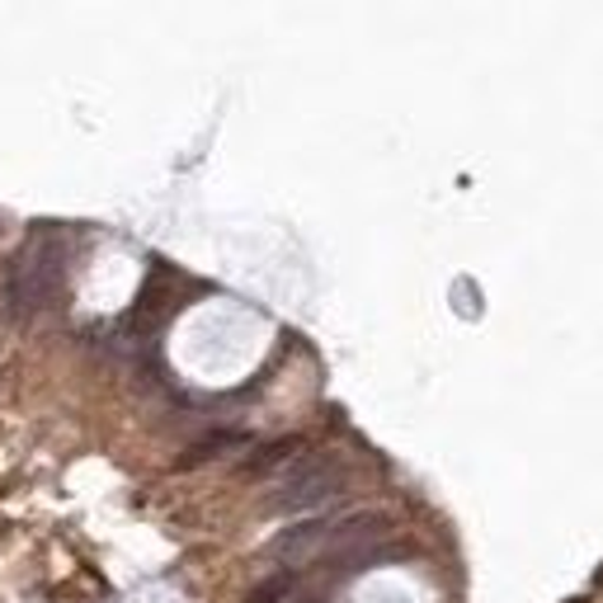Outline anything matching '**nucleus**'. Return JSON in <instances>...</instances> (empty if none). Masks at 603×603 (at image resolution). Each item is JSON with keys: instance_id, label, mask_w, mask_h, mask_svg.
<instances>
[{"instance_id": "1", "label": "nucleus", "mask_w": 603, "mask_h": 603, "mask_svg": "<svg viewBox=\"0 0 603 603\" xmlns=\"http://www.w3.org/2000/svg\"><path fill=\"white\" fill-rule=\"evenodd\" d=\"M66 278V245L57 232H33L24 251L10 260L6 269V311L14 321H24L33 311H47L62 293Z\"/></svg>"}, {"instance_id": "2", "label": "nucleus", "mask_w": 603, "mask_h": 603, "mask_svg": "<svg viewBox=\"0 0 603 603\" xmlns=\"http://www.w3.org/2000/svg\"><path fill=\"white\" fill-rule=\"evenodd\" d=\"M340 490H345L340 457L316 453V457H302V463H293V472L283 476V486L269 495V509L274 514H302V509H316V505L335 500Z\"/></svg>"}, {"instance_id": "3", "label": "nucleus", "mask_w": 603, "mask_h": 603, "mask_svg": "<svg viewBox=\"0 0 603 603\" xmlns=\"http://www.w3.org/2000/svg\"><path fill=\"white\" fill-rule=\"evenodd\" d=\"M330 538H335V523L307 519V523H297V528H288V533L274 538V557H278V561H307L311 552L330 547Z\"/></svg>"}, {"instance_id": "4", "label": "nucleus", "mask_w": 603, "mask_h": 603, "mask_svg": "<svg viewBox=\"0 0 603 603\" xmlns=\"http://www.w3.org/2000/svg\"><path fill=\"white\" fill-rule=\"evenodd\" d=\"M293 448H297V438H278V443H269V448H264L260 457H251V463H245V472H269V467H278V463H288Z\"/></svg>"}, {"instance_id": "5", "label": "nucleus", "mask_w": 603, "mask_h": 603, "mask_svg": "<svg viewBox=\"0 0 603 603\" xmlns=\"http://www.w3.org/2000/svg\"><path fill=\"white\" fill-rule=\"evenodd\" d=\"M288 590H293V580L288 575H274L269 584H260V590L251 594V603H278V599H288Z\"/></svg>"}]
</instances>
